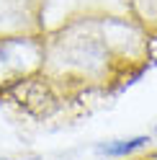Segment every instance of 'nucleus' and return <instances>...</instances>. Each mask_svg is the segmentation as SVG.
<instances>
[{
  "instance_id": "1",
  "label": "nucleus",
  "mask_w": 157,
  "mask_h": 160,
  "mask_svg": "<svg viewBox=\"0 0 157 160\" xmlns=\"http://www.w3.org/2000/svg\"><path fill=\"white\" fill-rule=\"evenodd\" d=\"M39 59H44V47L34 39L11 36L0 39V88L18 83V78H26L36 67Z\"/></svg>"
},
{
  "instance_id": "2",
  "label": "nucleus",
  "mask_w": 157,
  "mask_h": 160,
  "mask_svg": "<svg viewBox=\"0 0 157 160\" xmlns=\"http://www.w3.org/2000/svg\"><path fill=\"white\" fill-rule=\"evenodd\" d=\"M150 139L147 137H131V139H116V142H106L98 147V152L106 155V158H124L129 155L131 150H139L142 145H147Z\"/></svg>"
},
{
  "instance_id": "3",
  "label": "nucleus",
  "mask_w": 157,
  "mask_h": 160,
  "mask_svg": "<svg viewBox=\"0 0 157 160\" xmlns=\"http://www.w3.org/2000/svg\"><path fill=\"white\" fill-rule=\"evenodd\" d=\"M0 160H13V158H0Z\"/></svg>"
}]
</instances>
